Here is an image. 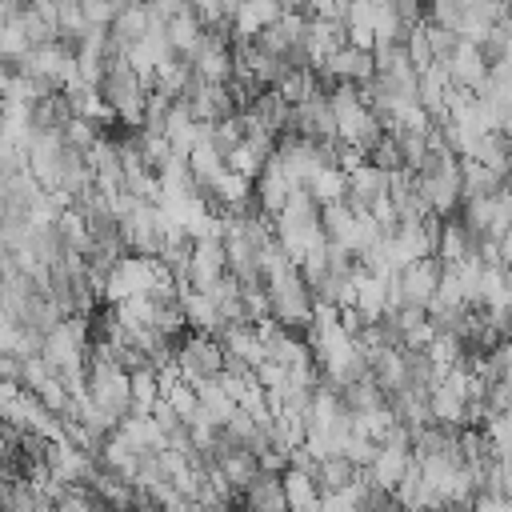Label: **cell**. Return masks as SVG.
<instances>
[{
	"mask_svg": "<svg viewBox=\"0 0 512 512\" xmlns=\"http://www.w3.org/2000/svg\"><path fill=\"white\" fill-rule=\"evenodd\" d=\"M444 72H448L452 88H460V92H476V88L484 84V76H488V64H484V56H480L476 44L460 40V48L444 60Z\"/></svg>",
	"mask_w": 512,
	"mask_h": 512,
	"instance_id": "277c9868",
	"label": "cell"
},
{
	"mask_svg": "<svg viewBox=\"0 0 512 512\" xmlns=\"http://www.w3.org/2000/svg\"><path fill=\"white\" fill-rule=\"evenodd\" d=\"M420 32H424V44H428L432 64H444V60H448V56L460 48V32H452V28H440V24L420 20Z\"/></svg>",
	"mask_w": 512,
	"mask_h": 512,
	"instance_id": "5b68a950",
	"label": "cell"
},
{
	"mask_svg": "<svg viewBox=\"0 0 512 512\" xmlns=\"http://www.w3.org/2000/svg\"><path fill=\"white\" fill-rule=\"evenodd\" d=\"M172 368L180 372V380H188V384H204V380H216V376L224 372V352H220V344H216L212 332L184 328V332L176 336Z\"/></svg>",
	"mask_w": 512,
	"mask_h": 512,
	"instance_id": "7a4b0ae2",
	"label": "cell"
},
{
	"mask_svg": "<svg viewBox=\"0 0 512 512\" xmlns=\"http://www.w3.org/2000/svg\"><path fill=\"white\" fill-rule=\"evenodd\" d=\"M96 96L104 104V112L112 120L124 124H140V108H144V76L124 60V56H108L100 76H96Z\"/></svg>",
	"mask_w": 512,
	"mask_h": 512,
	"instance_id": "6da1fadb",
	"label": "cell"
},
{
	"mask_svg": "<svg viewBox=\"0 0 512 512\" xmlns=\"http://www.w3.org/2000/svg\"><path fill=\"white\" fill-rule=\"evenodd\" d=\"M320 76H328L332 84H364L376 68H372V52L368 48H360V44H340L324 64H312Z\"/></svg>",
	"mask_w": 512,
	"mask_h": 512,
	"instance_id": "3957f363",
	"label": "cell"
}]
</instances>
